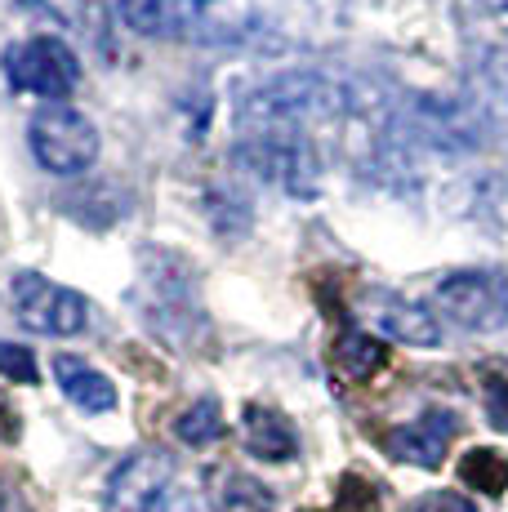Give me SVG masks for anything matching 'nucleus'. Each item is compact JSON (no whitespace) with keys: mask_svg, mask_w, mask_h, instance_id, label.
Here are the masks:
<instances>
[{"mask_svg":"<svg viewBox=\"0 0 508 512\" xmlns=\"http://www.w3.org/2000/svg\"><path fill=\"white\" fill-rule=\"evenodd\" d=\"M348 94L321 72H286L259 85L237 107L241 139H299L317 143V130L344 121Z\"/></svg>","mask_w":508,"mask_h":512,"instance_id":"nucleus-1","label":"nucleus"},{"mask_svg":"<svg viewBox=\"0 0 508 512\" xmlns=\"http://www.w3.org/2000/svg\"><path fill=\"white\" fill-rule=\"evenodd\" d=\"M27 143L41 170L50 174H85L99 161V130L90 116L67 103H50L45 112H36L27 125Z\"/></svg>","mask_w":508,"mask_h":512,"instance_id":"nucleus-2","label":"nucleus"},{"mask_svg":"<svg viewBox=\"0 0 508 512\" xmlns=\"http://www.w3.org/2000/svg\"><path fill=\"white\" fill-rule=\"evenodd\" d=\"M9 303L14 317L32 334H50V339H72L90 326V299L76 294L72 285H58L41 272H18L9 281Z\"/></svg>","mask_w":508,"mask_h":512,"instance_id":"nucleus-3","label":"nucleus"},{"mask_svg":"<svg viewBox=\"0 0 508 512\" xmlns=\"http://www.w3.org/2000/svg\"><path fill=\"white\" fill-rule=\"evenodd\" d=\"M433 308L459 330L495 334L508 326V277L500 272H451L433 285Z\"/></svg>","mask_w":508,"mask_h":512,"instance_id":"nucleus-4","label":"nucleus"},{"mask_svg":"<svg viewBox=\"0 0 508 512\" xmlns=\"http://www.w3.org/2000/svg\"><path fill=\"white\" fill-rule=\"evenodd\" d=\"M5 76L18 94L36 98H67L81 81V63H76L72 45L58 36H32V41L14 45L5 54Z\"/></svg>","mask_w":508,"mask_h":512,"instance_id":"nucleus-5","label":"nucleus"},{"mask_svg":"<svg viewBox=\"0 0 508 512\" xmlns=\"http://www.w3.org/2000/svg\"><path fill=\"white\" fill-rule=\"evenodd\" d=\"M174 468L161 450H134L130 459H121L116 472L107 477V512H156L165 499Z\"/></svg>","mask_w":508,"mask_h":512,"instance_id":"nucleus-6","label":"nucleus"},{"mask_svg":"<svg viewBox=\"0 0 508 512\" xmlns=\"http://www.w3.org/2000/svg\"><path fill=\"white\" fill-rule=\"evenodd\" d=\"M361 312H366V321L384 334V339H397V343H406V348H437V343H442L437 317L428 308H419L415 299H406V294L375 290V285H370V290L361 294Z\"/></svg>","mask_w":508,"mask_h":512,"instance_id":"nucleus-7","label":"nucleus"},{"mask_svg":"<svg viewBox=\"0 0 508 512\" xmlns=\"http://www.w3.org/2000/svg\"><path fill=\"white\" fill-rule=\"evenodd\" d=\"M459 432V419L451 410H428V415L402 423L384 437V450L397 459V464H415V468H442L446 450H451Z\"/></svg>","mask_w":508,"mask_h":512,"instance_id":"nucleus-8","label":"nucleus"},{"mask_svg":"<svg viewBox=\"0 0 508 512\" xmlns=\"http://www.w3.org/2000/svg\"><path fill=\"white\" fill-rule=\"evenodd\" d=\"M54 379H58V388H63V397L72 401V406L90 410V415H107V410L116 406V383L107 379L103 370H94L90 361L72 357V352H58L54 357Z\"/></svg>","mask_w":508,"mask_h":512,"instance_id":"nucleus-9","label":"nucleus"},{"mask_svg":"<svg viewBox=\"0 0 508 512\" xmlns=\"http://www.w3.org/2000/svg\"><path fill=\"white\" fill-rule=\"evenodd\" d=\"M241 441L263 464H286V459L299 455V437L290 428V419L268 406H246V415H241Z\"/></svg>","mask_w":508,"mask_h":512,"instance_id":"nucleus-10","label":"nucleus"},{"mask_svg":"<svg viewBox=\"0 0 508 512\" xmlns=\"http://www.w3.org/2000/svg\"><path fill=\"white\" fill-rule=\"evenodd\" d=\"M388 366V348L379 334L366 330H344L335 343V370L344 374L348 383H370L379 370Z\"/></svg>","mask_w":508,"mask_h":512,"instance_id":"nucleus-11","label":"nucleus"},{"mask_svg":"<svg viewBox=\"0 0 508 512\" xmlns=\"http://www.w3.org/2000/svg\"><path fill=\"white\" fill-rule=\"evenodd\" d=\"M116 14L130 32L139 36H165L183 27L188 18V0H116Z\"/></svg>","mask_w":508,"mask_h":512,"instance_id":"nucleus-12","label":"nucleus"},{"mask_svg":"<svg viewBox=\"0 0 508 512\" xmlns=\"http://www.w3.org/2000/svg\"><path fill=\"white\" fill-rule=\"evenodd\" d=\"M223 432H228V423H223V410L214 397L192 401V406L174 419V437L192 450H205V446H214V441H223Z\"/></svg>","mask_w":508,"mask_h":512,"instance_id":"nucleus-13","label":"nucleus"},{"mask_svg":"<svg viewBox=\"0 0 508 512\" xmlns=\"http://www.w3.org/2000/svg\"><path fill=\"white\" fill-rule=\"evenodd\" d=\"M459 481L477 495H504L508 490V455L500 450H468L459 459Z\"/></svg>","mask_w":508,"mask_h":512,"instance_id":"nucleus-14","label":"nucleus"},{"mask_svg":"<svg viewBox=\"0 0 508 512\" xmlns=\"http://www.w3.org/2000/svg\"><path fill=\"white\" fill-rule=\"evenodd\" d=\"M214 508L219 512H272V495L254 477L219 472L214 477Z\"/></svg>","mask_w":508,"mask_h":512,"instance_id":"nucleus-15","label":"nucleus"},{"mask_svg":"<svg viewBox=\"0 0 508 512\" xmlns=\"http://www.w3.org/2000/svg\"><path fill=\"white\" fill-rule=\"evenodd\" d=\"M339 512H379V490L370 486L366 477L348 472V477L339 481Z\"/></svg>","mask_w":508,"mask_h":512,"instance_id":"nucleus-16","label":"nucleus"},{"mask_svg":"<svg viewBox=\"0 0 508 512\" xmlns=\"http://www.w3.org/2000/svg\"><path fill=\"white\" fill-rule=\"evenodd\" d=\"M0 374L14 379V383H36L41 379L32 348H23V343H0Z\"/></svg>","mask_w":508,"mask_h":512,"instance_id":"nucleus-17","label":"nucleus"},{"mask_svg":"<svg viewBox=\"0 0 508 512\" xmlns=\"http://www.w3.org/2000/svg\"><path fill=\"white\" fill-rule=\"evenodd\" d=\"M486 415H491L495 428L508 432V379L504 374H486Z\"/></svg>","mask_w":508,"mask_h":512,"instance_id":"nucleus-18","label":"nucleus"},{"mask_svg":"<svg viewBox=\"0 0 508 512\" xmlns=\"http://www.w3.org/2000/svg\"><path fill=\"white\" fill-rule=\"evenodd\" d=\"M410 512H477L468 504L464 495H451V490H433V495H424Z\"/></svg>","mask_w":508,"mask_h":512,"instance_id":"nucleus-19","label":"nucleus"},{"mask_svg":"<svg viewBox=\"0 0 508 512\" xmlns=\"http://www.w3.org/2000/svg\"><path fill=\"white\" fill-rule=\"evenodd\" d=\"M161 512H197V504H192L188 495H174V499H165V508Z\"/></svg>","mask_w":508,"mask_h":512,"instance_id":"nucleus-20","label":"nucleus"},{"mask_svg":"<svg viewBox=\"0 0 508 512\" xmlns=\"http://www.w3.org/2000/svg\"><path fill=\"white\" fill-rule=\"evenodd\" d=\"M482 5H491V9H504V14H508V0H482Z\"/></svg>","mask_w":508,"mask_h":512,"instance_id":"nucleus-21","label":"nucleus"}]
</instances>
